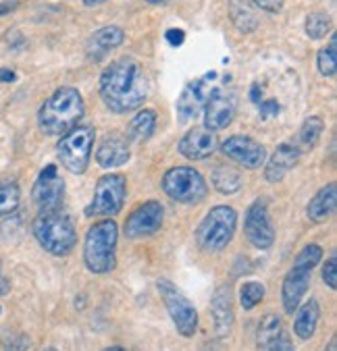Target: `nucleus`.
Listing matches in <instances>:
<instances>
[{"label":"nucleus","mask_w":337,"mask_h":351,"mask_svg":"<svg viewBox=\"0 0 337 351\" xmlns=\"http://www.w3.org/2000/svg\"><path fill=\"white\" fill-rule=\"evenodd\" d=\"M117 239L119 229L113 219L92 225L84 241V262L94 274H108L117 266Z\"/></svg>","instance_id":"7ed1b4c3"},{"label":"nucleus","mask_w":337,"mask_h":351,"mask_svg":"<svg viewBox=\"0 0 337 351\" xmlns=\"http://www.w3.org/2000/svg\"><path fill=\"white\" fill-rule=\"evenodd\" d=\"M11 291V283L9 278L3 274V262H0V295H7Z\"/></svg>","instance_id":"4c0bfd02"},{"label":"nucleus","mask_w":337,"mask_h":351,"mask_svg":"<svg viewBox=\"0 0 337 351\" xmlns=\"http://www.w3.org/2000/svg\"><path fill=\"white\" fill-rule=\"evenodd\" d=\"M21 191L15 181L0 183V217H9L19 208Z\"/></svg>","instance_id":"c85d7f7f"},{"label":"nucleus","mask_w":337,"mask_h":351,"mask_svg":"<svg viewBox=\"0 0 337 351\" xmlns=\"http://www.w3.org/2000/svg\"><path fill=\"white\" fill-rule=\"evenodd\" d=\"M34 237L52 256H67L78 243L73 221L58 210L40 213V217L34 221Z\"/></svg>","instance_id":"20e7f679"},{"label":"nucleus","mask_w":337,"mask_h":351,"mask_svg":"<svg viewBox=\"0 0 337 351\" xmlns=\"http://www.w3.org/2000/svg\"><path fill=\"white\" fill-rule=\"evenodd\" d=\"M213 185L223 195H233L242 189V175L231 167H215L211 173Z\"/></svg>","instance_id":"a878e982"},{"label":"nucleus","mask_w":337,"mask_h":351,"mask_svg":"<svg viewBox=\"0 0 337 351\" xmlns=\"http://www.w3.org/2000/svg\"><path fill=\"white\" fill-rule=\"evenodd\" d=\"M231 21L233 25L244 32V34H250L256 29L258 25V19H256V13L250 9V5L246 3V0H231Z\"/></svg>","instance_id":"bb28decb"},{"label":"nucleus","mask_w":337,"mask_h":351,"mask_svg":"<svg viewBox=\"0 0 337 351\" xmlns=\"http://www.w3.org/2000/svg\"><path fill=\"white\" fill-rule=\"evenodd\" d=\"M323 280L327 283L329 289H337V260H335V256H331L327 260V264L323 266Z\"/></svg>","instance_id":"72a5a7b5"},{"label":"nucleus","mask_w":337,"mask_h":351,"mask_svg":"<svg viewBox=\"0 0 337 351\" xmlns=\"http://www.w3.org/2000/svg\"><path fill=\"white\" fill-rule=\"evenodd\" d=\"M165 38H167V42H169L171 46H181V44L185 42V34H183V29H167Z\"/></svg>","instance_id":"c9c22d12"},{"label":"nucleus","mask_w":337,"mask_h":351,"mask_svg":"<svg viewBox=\"0 0 337 351\" xmlns=\"http://www.w3.org/2000/svg\"><path fill=\"white\" fill-rule=\"evenodd\" d=\"M163 191L179 204H198L209 195L207 181L191 167H173L163 175Z\"/></svg>","instance_id":"0eeeda50"},{"label":"nucleus","mask_w":337,"mask_h":351,"mask_svg":"<svg viewBox=\"0 0 337 351\" xmlns=\"http://www.w3.org/2000/svg\"><path fill=\"white\" fill-rule=\"evenodd\" d=\"M129 139L123 133H106L102 137V142L98 144L96 150V162L98 167L111 171V169H119L123 165L129 162L131 158V148H129Z\"/></svg>","instance_id":"4468645a"},{"label":"nucleus","mask_w":337,"mask_h":351,"mask_svg":"<svg viewBox=\"0 0 337 351\" xmlns=\"http://www.w3.org/2000/svg\"><path fill=\"white\" fill-rule=\"evenodd\" d=\"M283 335V324L281 318L275 314H268L258 322V330H256V347L258 349H266L271 351L277 343V339Z\"/></svg>","instance_id":"393cba45"},{"label":"nucleus","mask_w":337,"mask_h":351,"mask_svg":"<svg viewBox=\"0 0 337 351\" xmlns=\"http://www.w3.org/2000/svg\"><path fill=\"white\" fill-rule=\"evenodd\" d=\"M323 129H325V123H323V119L321 117H308L304 123H302V127H300V131H298V148L302 150H310V148H314L316 146V142H318V137H321V133H323Z\"/></svg>","instance_id":"cd10ccee"},{"label":"nucleus","mask_w":337,"mask_h":351,"mask_svg":"<svg viewBox=\"0 0 337 351\" xmlns=\"http://www.w3.org/2000/svg\"><path fill=\"white\" fill-rule=\"evenodd\" d=\"M217 150V137L207 127L189 129L179 142V154L187 160H205Z\"/></svg>","instance_id":"dca6fc26"},{"label":"nucleus","mask_w":337,"mask_h":351,"mask_svg":"<svg viewBox=\"0 0 337 351\" xmlns=\"http://www.w3.org/2000/svg\"><path fill=\"white\" fill-rule=\"evenodd\" d=\"M252 100H254L256 104L260 102V94H258V86H254V88H252Z\"/></svg>","instance_id":"a19ab883"},{"label":"nucleus","mask_w":337,"mask_h":351,"mask_svg":"<svg viewBox=\"0 0 337 351\" xmlns=\"http://www.w3.org/2000/svg\"><path fill=\"white\" fill-rule=\"evenodd\" d=\"M316 66H318V73L325 77H335L337 71V38L333 36L329 46L321 48L316 54Z\"/></svg>","instance_id":"c756f323"},{"label":"nucleus","mask_w":337,"mask_h":351,"mask_svg":"<svg viewBox=\"0 0 337 351\" xmlns=\"http://www.w3.org/2000/svg\"><path fill=\"white\" fill-rule=\"evenodd\" d=\"M277 112H279L277 100H266V102L260 104V117H262V119H266L268 114H277Z\"/></svg>","instance_id":"e433bc0d"},{"label":"nucleus","mask_w":337,"mask_h":351,"mask_svg":"<svg viewBox=\"0 0 337 351\" xmlns=\"http://www.w3.org/2000/svg\"><path fill=\"white\" fill-rule=\"evenodd\" d=\"M211 92L207 88V80H196L191 84L185 86V90L181 92L179 100H177V114L181 123H187L191 119L198 117V112L205 108L207 100H209Z\"/></svg>","instance_id":"aec40b11"},{"label":"nucleus","mask_w":337,"mask_h":351,"mask_svg":"<svg viewBox=\"0 0 337 351\" xmlns=\"http://www.w3.org/2000/svg\"><path fill=\"white\" fill-rule=\"evenodd\" d=\"M84 117V98L75 88H58L38 112L40 129L46 135H62Z\"/></svg>","instance_id":"f03ea898"},{"label":"nucleus","mask_w":337,"mask_h":351,"mask_svg":"<svg viewBox=\"0 0 337 351\" xmlns=\"http://www.w3.org/2000/svg\"><path fill=\"white\" fill-rule=\"evenodd\" d=\"M264 300V285L256 280H248L240 289V304L244 310H254Z\"/></svg>","instance_id":"7c9ffc66"},{"label":"nucleus","mask_w":337,"mask_h":351,"mask_svg":"<svg viewBox=\"0 0 337 351\" xmlns=\"http://www.w3.org/2000/svg\"><path fill=\"white\" fill-rule=\"evenodd\" d=\"M156 129V112L154 110H140L136 117L129 121L127 127V139L133 144H142L148 142Z\"/></svg>","instance_id":"b1692460"},{"label":"nucleus","mask_w":337,"mask_h":351,"mask_svg":"<svg viewBox=\"0 0 337 351\" xmlns=\"http://www.w3.org/2000/svg\"><path fill=\"white\" fill-rule=\"evenodd\" d=\"M221 152L231 158L233 162L246 167V169H258L266 160V150L258 142H254L248 135H231L223 139Z\"/></svg>","instance_id":"ddd939ff"},{"label":"nucleus","mask_w":337,"mask_h":351,"mask_svg":"<svg viewBox=\"0 0 337 351\" xmlns=\"http://www.w3.org/2000/svg\"><path fill=\"white\" fill-rule=\"evenodd\" d=\"M244 233L248 241L258 247V250H268L275 241V229L268 217L266 204L262 199H256L246 213V223H244Z\"/></svg>","instance_id":"f8f14e48"},{"label":"nucleus","mask_w":337,"mask_h":351,"mask_svg":"<svg viewBox=\"0 0 337 351\" xmlns=\"http://www.w3.org/2000/svg\"><path fill=\"white\" fill-rule=\"evenodd\" d=\"M211 314H213V322H215V332L219 339L229 337L231 328H233V298H231V289L229 285H219L213 302H211Z\"/></svg>","instance_id":"6ab92c4d"},{"label":"nucleus","mask_w":337,"mask_h":351,"mask_svg":"<svg viewBox=\"0 0 337 351\" xmlns=\"http://www.w3.org/2000/svg\"><path fill=\"white\" fill-rule=\"evenodd\" d=\"M0 312H3V310H0Z\"/></svg>","instance_id":"c03bdc74"},{"label":"nucleus","mask_w":337,"mask_h":351,"mask_svg":"<svg viewBox=\"0 0 337 351\" xmlns=\"http://www.w3.org/2000/svg\"><path fill=\"white\" fill-rule=\"evenodd\" d=\"M302 150L296 144H279L271 158L264 160V179L268 183L281 181L298 162H300Z\"/></svg>","instance_id":"a211bd4d"},{"label":"nucleus","mask_w":337,"mask_h":351,"mask_svg":"<svg viewBox=\"0 0 337 351\" xmlns=\"http://www.w3.org/2000/svg\"><path fill=\"white\" fill-rule=\"evenodd\" d=\"M310 278H312V268L294 264L292 270L286 274L283 285H281V302L288 314H294L296 308L300 306L302 298L306 295L310 287Z\"/></svg>","instance_id":"2eb2a0df"},{"label":"nucleus","mask_w":337,"mask_h":351,"mask_svg":"<svg viewBox=\"0 0 337 351\" xmlns=\"http://www.w3.org/2000/svg\"><path fill=\"white\" fill-rule=\"evenodd\" d=\"M335 206H337V185L329 183L323 189H318L316 195L308 202L306 215L312 223L321 225L335 213Z\"/></svg>","instance_id":"4be33fe9"},{"label":"nucleus","mask_w":337,"mask_h":351,"mask_svg":"<svg viewBox=\"0 0 337 351\" xmlns=\"http://www.w3.org/2000/svg\"><path fill=\"white\" fill-rule=\"evenodd\" d=\"M296 320H294V330L302 341H308L318 326V318H321V306L316 300H308L306 304L296 308Z\"/></svg>","instance_id":"5701e85b"},{"label":"nucleus","mask_w":337,"mask_h":351,"mask_svg":"<svg viewBox=\"0 0 337 351\" xmlns=\"http://www.w3.org/2000/svg\"><path fill=\"white\" fill-rule=\"evenodd\" d=\"M98 90L108 110L117 114L138 110L148 96V84L142 64L127 56L111 62L100 75Z\"/></svg>","instance_id":"f257e3e1"},{"label":"nucleus","mask_w":337,"mask_h":351,"mask_svg":"<svg viewBox=\"0 0 337 351\" xmlns=\"http://www.w3.org/2000/svg\"><path fill=\"white\" fill-rule=\"evenodd\" d=\"M235 98L229 94H223L221 90H215L207 104H205V123L207 129L211 131H221L227 125H231L233 117H235Z\"/></svg>","instance_id":"f3484780"},{"label":"nucleus","mask_w":337,"mask_h":351,"mask_svg":"<svg viewBox=\"0 0 337 351\" xmlns=\"http://www.w3.org/2000/svg\"><path fill=\"white\" fill-rule=\"evenodd\" d=\"M96 133L90 125H75L67 133L56 146V154L60 165L71 175H84L90 165L92 148H94Z\"/></svg>","instance_id":"423d86ee"},{"label":"nucleus","mask_w":337,"mask_h":351,"mask_svg":"<svg viewBox=\"0 0 337 351\" xmlns=\"http://www.w3.org/2000/svg\"><path fill=\"white\" fill-rule=\"evenodd\" d=\"M100 3H104V0H84V5H86V7H92V5H100Z\"/></svg>","instance_id":"79ce46f5"},{"label":"nucleus","mask_w":337,"mask_h":351,"mask_svg":"<svg viewBox=\"0 0 337 351\" xmlns=\"http://www.w3.org/2000/svg\"><path fill=\"white\" fill-rule=\"evenodd\" d=\"M156 289H159V295H161L177 332L185 339L194 337L198 330V312H196L194 304L189 302V298H185L179 291V287L175 283H171L169 278H159Z\"/></svg>","instance_id":"6e6552de"},{"label":"nucleus","mask_w":337,"mask_h":351,"mask_svg":"<svg viewBox=\"0 0 337 351\" xmlns=\"http://www.w3.org/2000/svg\"><path fill=\"white\" fill-rule=\"evenodd\" d=\"M62 195H65V181L58 175L56 165L44 167L42 173L38 175L36 183H34V189H32L34 204L40 208V213L58 210L62 204Z\"/></svg>","instance_id":"9b49d317"},{"label":"nucleus","mask_w":337,"mask_h":351,"mask_svg":"<svg viewBox=\"0 0 337 351\" xmlns=\"http://www.w3.org/2000/svg\"><path fill=\"white\" fill-rule=\"evenodd\" d=\"M252 3H254L258 9L266 11V13H279V11L283 9L281 0H252Z\"/></svg>","instance_id":"f704fd0d"},{"label":"nucleus","mask_w":337,"mask_h":351,"mask_svg":"<svg viewBox=\"0 0 337 351\" xmlns=\"http://www.w3.org/2000/svg\"><path fill=\"white\" fill-rule=\"evenodd\" d=\"M237 227V213L231 206H215L211 208L207 217L202 219L196 231V241L205 252H221L225 250Z\"/></svg>","instance_id":"39448f33"},{"label":"nucleus","mask_w":337,"mask_h":351,"mask_svg":"<svg viewBox=\"0 0 337 351\" xmlns=\"http://www.w3.org/2000/svg\"><path fill=\"white\" fill-rule=\"evenodd\" d=\"M331 32V17L325 13H312L306 17V34L312 40H323Z\"/></svg>","instance_id":"2f4dec72"},{"label":"nucleus","mask_w":337,"mask_h":351,"mask_svg":"<svg viewBox=\"0 0 337 351\" xmlns=\"http://www.w3.org/2000/svg\"><path fill=\"white\" fill-rule=\"evenodd\" d=\"M163 221H165V208L159 202L150 199V202L140 204L127 217L123 233L127 239H142V237L154 235L163 227Z\"/></svg>","instance_id":"9d476101"},{"label":"nucleus","mask_w":337,"mask_h":351,"mask_svg":"<svg viewBox=\"0 0 337 351\" xmlns=\"http://www.w3.org/2000/svg\"><path fill=\"white\" fill-rule=\"evenodd\" d=\"M127 195V179L123 175H104L98 179L94 197H92V210L90 215L98 217H115L121 213Z\"/></svg>","instance_id":"1a4fd4ad"},{"label":"nucleus","mask_w":337,"mask_h":351,"mask_svg":"<svg viewBox=\"0 0 337 351\" xmlns=\"http://www.w3.org/2000/svg\"><path fill=\"white\" fill-rule=\"evenodd\" d=\"M323 258V247L316 245V243H308L306 247L300 250V254L296 256L294 264H300V266H308V268H314Z\"/></svg>","instance_id":"473e14b6"},{"label":"nucleus","mask_w":337,"mask_h":351,"mask_svg":"<svg viewBox=\"0 0 337 351\" xmlns=\"http://www.w3.org/2000/svg\"><path fill=\"white\" fill-rule=\"evenodd\" d=\"M150 5H159V3H167V0H148Z\"/></svg>","instance_id":"37998d69"},{"label":"nucleus","mask_w":337,"mask_h":351,"mask_svg":"<svg viewBox=\"0 0 337 351\" xmlns=\"http://www.w3.org/2000/svg\"><path fill=\"white\" fill-rule=\"evenodd\" d=\"M281 351V349H286V351H292L294 349V345L290 343V339H288V335H281L279 339H277V343H275V347H273V351Z\"/></svg>","instance_id":"58836bf2"},{"label":"nucleus","mask_w":337,"mask_h":351,"mask_svg":"<svg viewBox=\"0 0 337 351\" xmlns=\"http://www.w3.org/2000/svg\"><path fill=\"white\" fill-rule=\"evenodd\" d=\"M0 82H15V73L9 69H0Z\"/></svg>","instance_id":"ea45409f"},{"label":"nucleus","mask_w":337,"mask_h":351,"mask_svg":"<svg viewBox=\"0 0 337 351\" xmlns=\"http://www.w3.org/2000/svg\"><path fill=\"white\" fill-rule=\"evenodd\" d=\"M123 42H125V32L117 25H106L90 36V40L86 42V56L98 62L106 54L117 50Z\"/></svg>","instance_id":"412c9836"}]
</instances>
